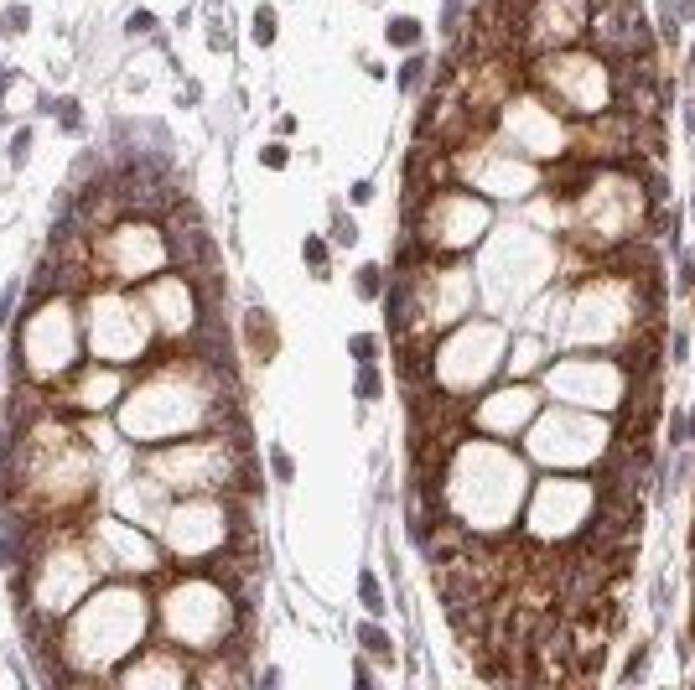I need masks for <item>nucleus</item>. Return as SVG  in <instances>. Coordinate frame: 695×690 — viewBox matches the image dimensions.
I'll return each instance as SVG.
<instances>
[{
  "label": "nucleus",
  "mask_w": 695,
  "mask_h": 690,
  "mask_svg": "<svg viewBox=\"0 0 695 690\" xmlns=\"http://www.w3.org/2000/svg\"><path fill=\"white\" fill-rule=\"evenodd\" d=\"M690 62H695V47H690Z\"/></svg>",
  "instance_id": "c85d7f7f"
},
{
  "label": "nucleus",
  "mask_w": 695,
  "mask_h": 690,
  "mask_svg": "<svg viewBox=\"0 0 695 690\" xmlns=\"http://www.w3.org/2000/svg\"><path fill=\"white\" fill-rule=\"evenodd\" d=\"M119 685H145V680H166V685H182L187 680V665L177 649H145V654L135 659V665H125L114 675Z\"/></svg>",
  "instance_id": "423d86ee"
},
{
  "label": "nucleus",
  "mask_w": 695,
  "mask_h": 690,
  "mask_svg": "<svg viewBox=\"0 0 695 690\" xmlns=\"http://www.w3.org/2000/svg\"><path fill=\"white\" fill-rule=\"evenodd\" d=\"M26 145H32V130H16V140H11V161H26Z\"/></svg>",
  "instance_id": "412c9836"
},
{
  "label": "nucleus",
  "mask_w": 695,
  "mask_h": 690,
  "mask_svg": "<svg viewBox=\"0 0 695 690\" xmlns=\"http://www.w3.org/2000/svg\"><path fill=\"white\" fill-rule=\"evenodd\" d=\"M358 597H364V607H369V613H384V592H379V581H373V571L358 576Z\"/></svg>",
  "instance_id": "9d476101"
},
{
  "label": "nucleus",
  "mask_w": 695,
  "mask_h": 690,
  "mask_svg": "<svg viewBox=\"0 0 695 690\" xmlns=\"http://www.w3.org/2000/svg\"><path fill=\"white\" fill-rule=\"evenodd\" d=\"M6 88H11V73H0V94H6Z\"/></svg>",
  "instance_id": "cd10ccee"
},
{
  "label": "nucleus",
  "mask_w": 695,
  "mask_h": 690,
  "mask_svg": "<svg viewBox=\"0 0 695 690\" xmlns=\"http://www.w3.org/2000/svg\"><path fill=\"white\" fill-rule=\"evenodd\" d=\"M255 42H260V47H270V42H275V11H270V6H260V11H255Z\"/></svg>",
  "instance_id": "ddd939ff"
},
{
  "label": "nucleus",
  "mask_w": 695,
  "mask_h": 690,
  "mask_svg": "<svg viewBox=\"0 0 695 690\" xmlns=\"http://www.w3.org/2000/svg\"><path fill=\"white\" fill-rule=\"evenodd\" d=\"M244 327H249V343H255V353H260V358H270V353H275V327H270V312H260V307H255V312L244 317Z\"/></svg>",
  "instance_id": "0eeeda50"
},
{
  "label": "nucleus",
  "mask_w": 695,
  "mask_h": 690,
  "mask_svg": "<svg viewBox=\"0 0 695 690\" xmlns=\"http://www.w3.org/2000/svg\"><path fill=\"white\" fill-rule=\"evenodd\" d=\"M244 446H234L229 436H203V442H182V446H161V452H145V472L161 488L197 498V493H229L239 483L244 467Z\"/></svg>",
  "instance_id": "f03ea898"
},
{
  "label": "nucleus",
  "mask_w": 695,
  "mask_h": 690,
  "mask_svg": "<svg viewBox=\"0 0 695 690\" xmlns=\"http://www.w3.org/2000/svg\"><path fill=\"white\" fill-rule=\"evenodd\" d=\"M26 26H32V11H26V6H11L6 16H0V32H6V37H21Z\"/></svg>",
  "instance_id": "9b49d317"
},
{
  "label": "nucleus",
  "mask_w": 695,
  "mask_h": 690,
  "mask_svg": "<svg viewBox=\"0 0 695 690\" xmlns=\"http://www.w3.org/2000/svg\"><path fill=\"white\" fill-rule=\"evenodd\" d=\"M260 161H265V166H286V145H265Z\"/></svg>",
  "instance_id": "4be33fe9"
},
{
  "label": "nucleus",
  "mask_w": 695,
  "mask_h": 690,
  "mask_svg": "<svg viewBox=\"0 0 695 690\" xmlns=\"http://www.w3.org/2000/svg\"><path fill=\"white\" fill-rule=\"evenodd\" d=\"M161 260H166V239L156 234V218L125 213L110 229H93V281L99 286L151 281V270Z\"/></svg>",
  "instance_id": "7ed1b4c3"
},
{
  "label": "nucleus",
  "mask_w": 695,
  "mask_h": 690,
  "mask_svg": "<svg viewBox=\"0 0 695 690\" xmlns=\"http://www.w3.org/2000/svg\"><path fill=\"white\" fill-rule=\"evenodd\" d=\"M421 73H425V58H410L405 68H399V84H405V88H421Z\"/></svg>",
  "instance_id": "6ab92c4d"
},
{
  "label": "nucleus",
  "mask_w": 695,
  "mask_h": 690,
  "mask_svg": "<svg viewBox=\"0 0 695 690\" xmlns=\"http://www.w3.org/2000/svg\"><path fill=\"white\" fill-rule=\"evenodd\" d=\"M332 239H338V244H353V239H358V229H353L348 218H338V229H332Z\"/></svg>",
  "instance_id": "5701e85b"
},
{
  "label": "nucleus",
  "mask_w": 695,
  "mask_h": 690,
  "mask_svg": "<svg viewBox=\"0 0 695 690\" xmlns=\"http://www.w3.org/2000/svg\"><path fill=\"white\" fill-rule=\"evenodd\" d=\"M11 307H16V286H6V296H0V322H11Z\"/></svg>",
  "instance_id": "393cba45"
},
{
  "label": "nucleus",
  "mask_w": 695,
  "mask_h": 690,
  "mask_svg": "<svg viewBox=\"0 0 695 690\" xmlns=\"http://www.w3.org/2000/svg\"><path fill=\"white\" fill-rule=\"evenodd\" d=\"M348 348H353V358H358V364H373V353H379V338H353Z\"/></svg>",
  "instance_id": "a211bd4d"
},
{
  "label": "nucleus",
  "mask_w": 695,
  "mask_h": 690,
  "mask_svg": "<svg viewBox=\"0 0 695 690\" xmlns=\"http://www.w3.org/2000/svg\"><path fill=\"white\" fill-rule=\"evenodd\" d=\"M145 633V592L125 581H104L73 607L68 628L58 623V654L62 680H99L104 665L125 659Z\"/></svg>",
  "instance_id": "f257e3e1"
},
{
  "label": "nucleus",
  "mask_w": 695,
  "mask_h": 690,
  "mask_svg": "<svg viewBox=\"0 0 695 690\" xmlns=\"http://www.w3.org/2000/svg\"><path fill=\"white\" fill-rule=\"evenodd\" d=\"M47 110L62 119V130H84V114H78V99H58V104H47Z\"/></svg>",
  "instance_id": "f8f14e48"
},
{
  "label": "nucleus",
  "mask_w": 695,
  "mask_h": 690,
  "mask_svg": "<svg viewBox=\"0 0 695 690\" xmlns=\"http://www.w3.org/2000/svg\"><path fill=\"white\" fill-rule=\"evenodd\" d=\"M125 32H130V37H145V32H156V16H151V11H135Z\"/></svg>",
  "instance_id": "aec40b11"
},
{
  "label": "nucleus",
  "mask_w": 695,
  "mask_h": 690,
  "mask_svg": "<svg viewBox=\"0 0 695 690\" xmlns=\"http://www.w3.org/2000/svg\"><path fill=\"white\" fill-rule=\"evenodd\" d=\"M644 665H649V654H644V644H638V654L628 659V680H638V675H644Z\"/></svg>",
  "instance_id": "b1692460"
},
{
  "label": "nucleus",
  "mask_w": 695,
  "mask_h": 690,
  "mask_svg": "<svg viewBox=\"0 0 695 690\" xmlns=\"http://www.w3.org/2000/svg\"><path fill=\"white\" fill-rule=\"evenodd\" d=\"M384 384H379V374H373V364H364V374H358V400H373Z\"/></svg>",
  "instance_id": "2eb2a0df"
},
{
  "label": "nucleus",
  "mask_w": 695,
  "mask_h": 690,
  "mask_svg": "<svg viewBox=\"0 0 695 690\" xmlns=\"http://www.w3.org/2000/svg\"><path fill=\"white\" fill-rule=\"evenodd\" d=\"M270 472H275V483H291V477H296V462L286 452H270Z\"/></svg>",
  "instance_id": "dca6fc26"
},
{
  "label": "nucleus",
  "mask_w": 695,
  "mask_h": 690,
  "mask_svg": "<svg viewBox=\"0 0 695 690\" xmlns=\"http://www.w3.org/2000/svg\"><path fill=\"white\" fill-rule=\"evenodd\" d=\"M84 333L93 343V353L104 364H135L145 348V333H151V312H145L140 296H125L119 286H93L84 296Z\"/></svg>",
  "instance_id": "20e7f679"
},
{
  "label": "nucleus",
  "mask_w": 695,
  "mask_h": 690,
  "mask_svg": "<svg viewBox=\"0 0 695 690\" xmlns=\"http://www.w3.org/2000/svg\"><path fill=\"white\" fill-rule=\"evenodd\" d=\"M301 255H306V260L317 265V270L327 275V244H322V239H306V244H301Z\"/></svg>",
  "instance_id": "f3484780"
},
{
  "label": "nucleus",
  "mask_w": 695,
  "mask_h": 690,
  "mask_svg": "<svg viewBox=\"0 0 695 690\" xmlns=\"http://www.w3.org/2000/svg\"><path fill=\"white\" fill-rule=\"evenodd\" d=\"M390 42H395V47H416V42H421V21H416V16H395V21H390Z\"/></svg>",
  "instance_id": "6e6552de"
},
{
  "label": "nucleus",
  "mask_w": 695,
  "mask_h": 690,
  "mask_svg": "<svg viewBox=\"0 0 695 690\" xmlns=\"http://www.w3.org/2000/svg\"><path fill=\"white\" fill-rule=\"evenodd\" d=\"M384 291V270L379 265H364V270H358V296H379Z\"/></svg>",
  "instance_id": "4468645a"
},
{
  "label": "nucleus",
  "mask_w": 695,
  "mask_h": 690,
  "mask_svg": "<svg viewBox=\"0 0 695 690\" xmlns=\"http://www.w3.org/2000/svg\"><path fill=\"white\" fill-rule=\"evenodd\" d=\"M675 11L680 16H695V0H675Z\"/></svg>",
  "instance_id": "bb28decb"
},
{
  "label": "nucleus",
  "mask_w": 695,
  "mask_h": 690,
  "mask_svg": "<svg viewBox=\"0 0 695 690\" xmlns=\"http://www.w3.org/2000/svg\"><path fill=\"white\" fill-rule=\"evenodd\" d=\"M358 644H364L369 654H379V659H390V649H395V644H390V633H384V628H373V623H364V628H358Z\"/></svg>",
  "instance_id": "1a4fd4ad"
},
{
  "label": "nucleus",
  "mask_w": 695,
  "mask_h": 690,
  "mask_svg": "<svg viewBox=\"0 0 695 690\" xmlns=\"http://www.w3.org/2000/svg\"><path fill=\"white\" fill-rule=\"evenodd\" d=\"M373 197V182H353V203H369Z\"/></svg>",
  "instance_id": "a878e982"
},
{
  "label": "nucleus",
  "mask_w": 695,
  "mask_h": 690,
  "mask_svg": "<svg viewBox=\"0 0 695 690\" xmlns=\"http://www.w3.org/2000/svg\"><path fill=\"white\" fill-rule=\"evenodd\" d=\"M84 535H88V550H93V561H99V571H130V576L161 571V550H156L135 524H125V519H88Z\"/></svg>",
  "instance_id": "39448f33"
}]
</instances>
